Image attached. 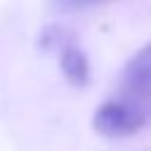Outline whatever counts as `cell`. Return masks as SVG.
I'll list each match as a JSON object with an SVG mask.
<instances>
[{"instance_id": "1", "label": "cell", "mask_w": 151, "mask_h": 151, "mask_svg": "<svg viewBox=\"0 0 151 151\" xmlns=\"http://www.w3.org/2000/svg\"><path fill=\"white\" fill-rule=\"evenodd\" d=\"M151 123V40L125 64L113 94L97 109L92 127L109 139L137 134Z\"/></svg>"}, {"instance_id": "2", "label": "cell", "mask_w": 151, "mask_h": 151, "mask_svg": "<svg viewBox=\"0 0 151 151\" xmlns=\"http://www.w3.org/2000/svg\"><path fill=\"white\" fill-rule=\"evenodd\" d=\"M42 45L59 47V68H61L68 85H73V87H85L87 85L90 61H87L83 47L73 40V35H68L61 28H47V33L42 35Z\"/></svg>"}, {"instance_id": "3", "label": "cell", "mask_w": 151, "mask_h": 151, "mask_svg": "<svg viewBox=\"0 0 151 151\" xmlns=\"http://www.w3.org/2000/svg\"><path fill=\"white\" fill-rule=\"evenodd\" d=\"M101 2H109V0H52V7L68 12V9H87V7H94Z\"/></svg>"}]
</instances>
